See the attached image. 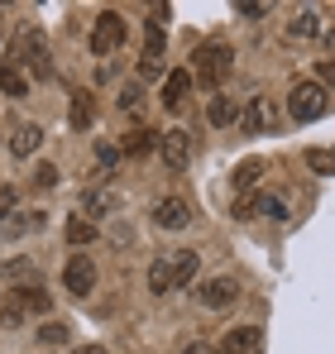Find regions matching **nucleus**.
<instances>
[{"mask_svg":"<svg viewBox=\"0 0 335 354\" xmlns=\"http://www.w3.org/2000/svg\"><path fill=\"white\" fill-rule=\"evenodd\" d=\"M192 297L206 306V311H225V306H235V297H239V283L221 273V278H206L201 288H192Z\"/></svg>","mask_w":335,"mask_h":354,"instance_id":"1a4fd4ad","label":"nucleus"},{"mask_svg":"<svg viewBox=\"0 0 335 354\" xmlns=\"http://www.w3.org/2000/svg\"><path fill=\"white\" fill-rule=\"evenodd\" d=\"M230 216H235V221H254V216H259V196H239Z\"/></svg>","mask_w":335,"mask_h":354,"instance_id":"72a5a7b5","label":"nucleus"},{"mask_svg":"<svg viewBox=\"0 0 335 354\" xmlns=\"http://www.w3.org/2000/svg\"><path fill=\"white\" fill-rule=\"evenodd\" d=\"M159 149V134H149V129H134L125 144H120V153H129V158H144V153H154Z\"/></svg>","mask_w":335,"mask_h":354,"instance_id":"b1692460","label":"nucleus"},{"mask_svg":"<svg viewBox=\"0 0 335 354\" xmlns=\"http://www.w3.org/2000/svg\"><path fill=\"white\" fill-rule=\"evenodd\" d=\"M192 67H172L163 77V91H159V101H163V111H182L187 106V96H192Z\"/></svg>","mask_w":335,"mask_h":354,"instance_id":"ddd939ff","label":"nucleus"},{"mask_svg":"<svg viewBox=\"0 0 335 354\" xmlns=\"http://www.w3.org/2000/svg\"><path fill=\"white\" fill-rule=\"evenodd\" d=\"M335 96L321 86V82H297L292 91H287V115L297 120V124H311V120L331 115Z\"/></svg>","mask_w":335,"mask_h":354,"instance_id":"7ed1b4c3","label":"nucleus"},{"mask_svg":"<svg viewBox=\"0 0 335 354\" xmlns=\"http://www.w3.org/2000/svg\"><path fill=\"white\" fill-rule=\"evenodd\" d=\"M264 182V158H244L239 168H235V192L244 196V192H254Z\"/></svg>","mask_w":335,"mask_h":354,"instance_id":"5701e85b","label":"nucleus"},{"mask_svg":"<svg viewBox=\"0 0 335 354\" xmlns=\"http://www.w3.org/2000/svg\"><path fill=\"white\" fill-rule=\"evenodd\" d=\"M115 168H120V149L115 144H96V168H91V177H111Z\"/></svg>","mask_w":335,"mask_h":354,"instance_id":"a878e982","label":"nucleus"},{"mask_svg":"<svg viewBox=\"0 0 335 354\" xmlns=\"http://www.w3.org/2000/svg\"><path fill=\"white\" fill-rule=\"evenodd\" d=\"M67 340H72L67 321H44V326H39V345H48V350H57V345H67Z\"/></svg>","mask_w":335,"mask_h":354,"instance_id":"393cba45","label":"nucleus"},{"mask_svg":"<svg viewBox=\"0 0 335 354\" xmlns=\"http://www.w3.org/2000/svg\"><path fill=\"white\" fill-rule=\"evenodd\" d=\"M206 120H211V124H216V129H230V124H235V120H239V106H235V101H230V96H221V91H216V96H211V101H206Z\"/></svg>","mask_w":335,"mask_h":354,"instance_id":"412c9836","label":"nucleus"},{"mask_svg":"<svg viewBox=\"0 0 335 354\" xmlns=\"http://www.w3.org/2000/svg\"><path fill=\"white\" fill-rule=\"evenodd\" d=\"M10 297H15L29 316H48V311H53V297H48L44 283H39V288H19V292H10Z\"/></svg>","mask_w":335,"mask_h":354,"instance_id":"aec40b11","label":"nucleus"},{"mask_svg":"<svg viewBox=\"0 0 335 354\" xmlns=\"http://www.w3.org/2000/svg\"><path fill=\"white\" fill-rule=\"evenodd\" d=\"M15 211H19V192H15V187L5 182V187H0V225H5V221H10Z\"/></svg>","mask_w":335,"mask_h":354,"instance_id":"473e14b6","label":"nucleus"},{"mask_svg":"<svg viewBox=\"0 0 335 354\" xmlns=\"http://www.w3.org/2000/svg\"><path fill=\"white\" fill-rule=\"evenodd\" d=\"M221 354H264V326H230Z\"/></svg>","mask_w":335,"mask_h":354,"instance_id":"4468645a","label":"nucleus"},{"mask_svg":"<svg viewBox=\"0 0 335 354\" xmlns=\"http://www.w3.org/2000/svg\"><path fill=\"white\" fill-rule=\"evenodd\" d=\"M77 354H111V350H106V345H82Z\"/></svg>","mask_w":335,"mask_h":354,"instance_id":"58836bf2","label":"nucleus"},{"mask_svg":"<svg viewBox=\"0 0 335 354\" xmlns=\"http://www.w3.org/2000/svg\"><path fill=\"white\" fill-rule=\"evenodd\" d=\"M62 288L72 297H91L96 292V263H91L87 254H72V259L62 263Z\"/></svg>","mask_w":335,"mask_h":354,"instance_id":"9d476101","label":"nucleus"},{"mask_svg":"<svg viewBox=\"0 0 335 354\" xmlns=\"http://www.w3.org/2000/svg\"><path fill=\"white\" fill-rule=\"evenodd\" d=\"M67 244H72V249H77V254H82V249H87V244H96V221H87V216H82V211H77V216H72V221H67Z\"/></svg>","mask_w":335,"mask_h":354,"instance_id":"4be33fe9","label":"nucleus"},{"mask_svg":"<svg viewBox=\"0 0 335 354\" xmlns=\"http://www.w3.org/2000/svg\"><path fill=\"white\" fill-rule=\"evenodd\" d=\"M307 168L321 173V177H331L335 173V149H307Z\"/></svg>","mask_w":335,"mask_h":354,"instance_id":"cd10ccee","label":"nucleus"},{"mask_svg":"<svg viewBox=\"0 0 335 354\" xmlns=\"http://www.w3.org/2000/svg\"><path fill=\"white\" fill-rule=\"evenodd\" d=\"M10 58L19 62V67H29L34 77H53V53H48V44H44V29H34V24H24L19 34H15V53Z\"/></svg>","mask_w":335,"mask_h":354,"instance_id":"20e7f679","label":"nucleus"},{"mask_svg":"<svg viewBox=\"0 0 335 354\" xmlns=\"http://www.w3.org/2000/svg\"><path fill=\"white\" fill-rule=\"evenodd\" d=\"M197 268H201L197 249H168V254H159V259L149 263V292L168 297L172 288H187V283L197 278Z\"/></svg>","mask_w":335,"mask_h":354,"instance_id":"f257e3e1","label":"nucleus"},{"mask_svg":"<svg viewBox=\"0 0 335 354\" xmlns=\"http://www.w3.org/2000/svg\"><path fill=\"white\" fill-rule=\"evenodd\" d=\"M44 283V263L34 259V254H15V259H5V288L10 292H19V288H39Z\"/></svg>","mask_w":335,"mask_h":354,"instance_id":"9b49d317","label":"nucleus"},{"mask_svg":"<svg viewBox=\"0 0 335 354\" xmlns=\"http://www.w3.org/2000/svg\"><path fill=\"white\" fill-rule=\"evenodd\" d=\"M149 216H154L159 230H187V225H192V206H187L182 196H159Z\"/></svg>","mask_w":335,"mask_h":354,"instance_id":"f8f14e48","label":"nucleus"},{"mask_svg":"<svg viewBox=\"0 0 335 354\" xmlns=\"http://www.w3.org/2000/svg\"><path fill=\"white\" fill-rule=\"evenodd\" d=\"M187 354H221L216 345H206V340H197V345H187Z\"/></svg>","mask_w":335,"mask_h":354,"instance_id":"e433bc0d","label":"nucleus"},{"mask_svg":"<svg viewBox=\"0 0 335 354\" xmlns=\"http://www.w3.org/2000/svg\"><path fill=\"white\" fill-rule=\"evenodd\" d=\"M24 316H29V311L5 292V301H0V326H5V330H15V326H24Z\"/></svg>","mask_w":335,"mask_h":354,"instance_id":"c85d7f7f","label":"nucleus"},{"mask_svg":"<svg viewBox=\"0 0 335 354\" xmlns=\"http://www.w3.org/2000/svg\"><path fill=\"white\" fill-rule=\"evenodd\" d=\"M139 82H159V77H168V67H163V58H149V53H139Z\"/></svg>","mask_w":335,"mask_h":354,"instance_id":"c756f323","label":"nucleus"},{"mask_svg":"<svg viewBox=\"0 0 335 354\" xmlns=\"http://www.w3.org/2000/svg\"><path fill=\"white\" fill-rule=\"evenodd\" d=\"M125 39H129L125 15H120V10H101V15H96V24H91L87 48H91L96 58H111V53H120V48H125Z\"/></svg>","mask_w":335,"mask_h":354,"instance_id":"423d86ee","label":"nucleus"},{"mask_svg":"<svg viewBox=\"0 0 335 354\" xmlns=\"http://www.w3.org/2000/svg\"><path fill=\"white\" fill-rule=\"evenodd\" d=\"M5 34H10V10L0 5V39H5Z\"/></svg>","mask_w":335,"mask_h":354,"instance_id":"4c0bfd02","label":"nucleus"},{"mask_svg":"<svg viewBox=\"0 0 335 354\" xmlns=\"http://www.w3.org/2000/svg\"><path fill=\"white\" fill-rule=\"evenodd\" d=\"M0 96H10V101H24L29 96V77H24V67L15 58L0 62Z\"/></svg>","mask_w":335,"mask_h":354,"instance_id":"dca6fc26","label":"nucleus"},{"mask_svg":"<svg viewBox=\"0 0 335 354\" xmlns=\"http://www.w3.org/2000/svg\"><path fill=\"white\" fill-rule=\"evenodd\" d=\"M115 211H120V192H115V187H91V192L82 196V216H87V221H106Z\"/></svg>","mask_w":335,"mask_h":354,"instance_id":"2eb2a0df","label":"nucleus"},{"mask_svg":"<svg viewBox=\"0 0 335 354\" xmlns=\"http://www.w3.org/2000/svg\"><path fill=\"white\" fill-rule=\"evenodd\" d=\"M29 182H34L39 192H53V187H57V168H53V163H34V173H29Z\"/></svg>","mask_w":335,"mask_h":354,"instance_id":"7c9ffc66","label":"nucleus"},{"mask_svg":"<svg viewBox=\"0 0 335 354\" xmlns=\"http://www.w3.org/2000/svg\"><path fill=\"white\" fill-rule=\"evenodd\" d=\"M316 82H321V86L335 96V58H321V62H316Z\"/></svg>","mask_w":335,"mask_h":354,"instance_id":"f704fd0d","label":"nucleus"},{"mask_svg":"<svg viewBox=\"0 0 335 354\" xmlns=\"http://www.w3.org/2000/svg\"><path fill=\"white\" fill-rule=\"evenodd\" d=\"M44 149V124H19L15 134H10V153L15 158H34Z\"/></svg>","mask_w":335,"mask_h":354,"instance_id":"6ab92c4d","label":"nucleus"},{"mask_svg":"<svg viewBox=\"0 0 335 354\" xmlns=\"http://www.w3.org/2000/svg\"><path fill=\"white\" fill-rule=\"evenodd\" d=\"M159 158L168 173H187L192 168V134L187 129H163L159 134Z\"/></svg>","mask_w":335,"mask_h":354,"instance_id":"6e6552de","label":"nucleus"},{"mask_svg":"<svg viewBox=\"0 0 335 354\" xmlns=\"http://www.w3.org/2000/svg\"><path fill=\"white\" fill-rule=\"evenodd\" d=\"M287 39H292V44H326V39H331V19H326V10L302 5V10L287 19Z\"/></svg>","mask_w":335,"mask_h":354,"instance_id":"0eeeda50","label":"nucleus"},{"mask_svg":"<svg viewBox=\"0 0 335 354\" xmlns=\"http://www.w3.org/2000/svg\"><path fill=\"white\" fill-rule=\"evenodd\" d=\"M115 106L125 111V115H144V91L129 82V86H120V96H115Z\"/></svg>","mask_w":335,"mask_h":354,"instance_id":"bb28decb","label":"nucleus"},{"mask_svg":"<svg viewBox=\"0 0 335 354\" xmlns=\"http://www.w3.org/2000/svg\"><path fill=\"white\" fill-rule=\"evenodd\" d=\"M235 15H244V19H264V15H269V5H259V0H239V5H235Z\"/></svg>","mask_w":335,"mask_h":354,"instance_id":"c9c22d12","label":"nucleus"},{"mask_svg":"<svg viewBox=\"0 0 335 354\" xmlns=\"http://www.w3.org/2000/svg\"><path fill=\"white\" fill-rule=\"evenodd\" d=\"M67 124H72L77 134H87V129L96 124V96H91V91H72V111H67Z\"/></svg>","mask_w":335,"mask_h":354,"instance_id":"a211bd4d","label":"nucleus"},{"mask_svg":"<svg viewBox=\"0 0 335 354\" xmlns=\"http://www.w3.org/2000/svg\"><path fill=\"white\" fill-rule=\"evenodd\" d=\"M44 225H48V211H15L0 225V239H19V235H29V230H44Z\"/></svg>","mask_w":335,"mask_h":354,"instance_id":"f3484780","label":"nucleus"},{"mask_svg":"<svg viewBox=\"0 0 335 354\" xmlns=\"http://www.w3.org/2000/svg\"><path fill=\"white\" fill-rule=\"evenodd\" d=\"M192 58H197V62H192V77H197L201 86H211V91H221L225 77L235 72V48H230V44H221V39L201 44Z\"/></svg>","mask_w":335,"mask_h":354,"instance_id":"f03ea898","label":"nucleus"},{"mask_svg":"<svg viewBox=\"0 0 335 354\" xmlns=\"http://www.w3.org/2000/svg\"><path fill=\"white\" fill-rule=\"evenodd\" d=\"M278 120H282L278 101H273L269 91H254V96H244L235 129H239V134H273V129H278Z\"/></svg>","mask_w":335,"mask_h":354,"instance_id":"39448f33","label":"nucleus"},{"mask_svg":"<svg viewBox=\"0 0 335 354\" xmlns=\"http://www.w3.org/2000/svg\"><path fill=\"white\" fill-rule=\"evenodd\" d=\"M259 216H269V221H287V206H282V196L264 192V196H259Z\"/></svg>","mask_w":335,"mask_h":354,"instance_id":"2f4dec72","label":"nucleus"}]
</instances>
